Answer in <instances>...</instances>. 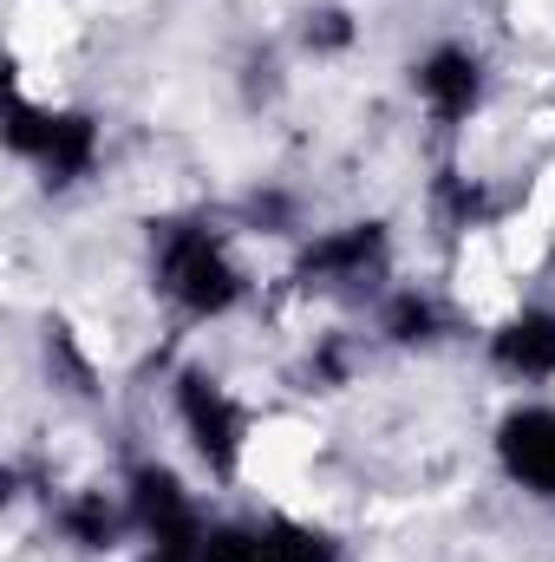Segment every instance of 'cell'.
<instances>
[{
	"label": "cell",
	"instance_id": "7a4b0ae2",
	"mask_svg": "<svg viewBox=\"0 0 555 562\" xmlns=\"http://www.w3.org/2000/svg\"><path fill=\"white\" fill-rule=\"evenodd\" d=\"M177 413H183L190 445L203 451V464H209L216 477H236L242 438H249V413H242L209 373H183V380H177Z\"/></svg>",
	"mask_w": 555,
	"mask_h": 562
},
{
	"label": "cell",
	"instance_id": "8fae6325",
	"mask_svg": "<svg viewBox=\"0 0 555 562\" xmlns=\"http://www.w3.org/2000/svg\"><path fill=\"white\" fill-rule=\"evenodd\" d=\"M380 327H386L393 347H424V340H438V307L424 294H393Z\"/></svg>",
	"mask_w": 555,
	"mask_h": 562
},
{
	"label": "cell",
	"instance_id": "4fadbf2b",
	"mask_svg": "<svg viewBox=\"0 0 555 562\" xmlns=\"http://www.w3.org/2000/svg\"><path fill=\"white\" fill-rule=\"evenodd\" d=\"M46 367H59V373L72 380V393H86V386H92V367H86V353L72 347V327H66V321H53V327H46Z\"/></svg>",
	"mask_w": 555,
	"mask_h": 562
},
{
	"label": "cell",
	"instance_id": "8992f818",
	"mask_svg": "<svg viewBox=\"0 0 555 562\" xmlns=\"http://www.w3.org/2000/svg\"><path fill=\"white\" fill-rule=\"evenodd\" d=\"M412 86L444 125H457V119H471L477 99H484V66H477L471 46H431L412 66Z\"/></svg>",
	"mask_w": 555,
	"mask_h": 562
},
{
	"label": "cell",
	"instance_id": "52a82bcc",
	"mask_svg": "<svg viewBox=\"0 0 555 562\" xmlns=\"http://www.w3.org/2000/svg\"><path fill=\"white\" fill-rule=\"evenodd\" d=\"M490 360L510 380H555V307H530V314L503 321L490 340Z\"/></svg>",
	"mask_w": 555,
	"mask_h": 562
},
{
	"label": "cell",
	"instance_id": "9c48e42d",
	"mask_svg": "<svg viewBox=\"0 0 555 562\" xmlns=\"http://www.w3.org/2000/svg\"><path fill=\"white\" fill-rule=\"evenodd\" d=\"M59 530L79 550H112L118 543V510L105 504V491H79V497L59 504Z\"/></svg>",
	"mask_w": 555,
	"mask_h": 562
},
{
	"label": "cell",
	"instance_id": "30bf717a",
	"mask_svg": "<svg viewBox=\"0 0 555 562\" xmlns=\"http://www.w3.org/2000/svg\"><path fill=\"white\" fill-rule=\"evenodd\" d=\"M262 562H340V550H333V537L314 530V524L269 517V524H262Z\"/></svg>",
	"mask_w": 555,
	"mask_h": 562
},
{
	"label": "cell",
	"instance_id": "6da1fadb",
	"mask_svg": "<svg viewBox=\"0 0 555 562\" xmlns=\"http://www.w3.org/2000/svg\"><path fill=\"white\" fill-rule=\"evenodd\" d=\"M157 288H163L183 314L216 321V314H229V307L242 301V269L229 262V249H223L209 229L170 223V229L157 236Z\"/></svg>",
	"mask_w": 555,
	"mask_h": 562
},
{
	"label": "cell",
	"instance_id": "5b68a950",
	"mask_svg": "<svg viewBox=\"0 0 555 562\" xmlns=\"http://www.w3.org/2000/svg\"><path fill=\"white\" fill-rule=\"evenodd\" d=\"M380 262H386V223H347L301 256L294 281L301 288H347V281H366Z\"/></svg>",
	"mask_w": 555,
	"mask_h": 562
},
{
	"label": "cell",
	"instance_id": "7c38bea8",
	"mask_svg": "<svg viewBox=\"0 0 555 562\" xmlns=\"http://www.w3.org/2000/svg\"><path fill=\"white\" fill-rule=\"evenodd\" d=\"M196 562H262V530H249V524H209L203 543H196Z\"/></svg>",
	"mask_w": 555,
	"mask_h": 562
},
{
	"label": "cell",
	"instance_id": "3957f363",
	"mask_svg": "<svg viewBox=\"0 0 555 562\" xmlns=\"http://www.w3.org/2000/svg\"><path fill=\"white\" fill-rule=\"evenodd\" d=\"M132 524H138L150 543H163V550H190L196 557V543H203V517H196V504H190V491L177 484V471H163V464H138L132 471Z\"/></svg>",
	"mask_w": 555,
	"mask_h": 562
},
{
	"label": "cell",
	"instance_id": "5bb4252c",
	"mask_svg": "<svg viewBox=\"0 0 555 562\" xmlns=\"http://www.w3.org/2000/svg\"><path fill=\"white\" fill-rule=\"evenodd\" d=\"M307 46H314V53H340V46H353V13H347V7H320V13H307Z\"/></svg>",
	"mask_w": 555,
	"mask_h": 562
},
{
	"label": "cell",
	"instance_id": "ba28073f",
	"mask_svg": "<svg viewBox=\"0 0 555 562\" xmlns=\"http://www.w3.org/2000/svg\"><path fill=\"white\" fill-rule=\"evenodd\" d=\"M33 164L46 170L53 190L79 183V177L99 164V119H92V112H53V119H46V138L33 150Z\"/></svg>",
	"mask_w": 555,
	"mask_h": 562
},
{
	"label": "cell",
	"instance_id": "9a60e30c",
	"mask_svg": "<svg viewBox=\"0 0 555 562\" xmlns=\"http://www.w3.org/2000/svg\"><path fill=\"white\" fill-rule=\"evenodd\" d=\"M144 562H196V557H190V550H163V543H150V557Z\"/></svg>",
	"mask_w": 555,
	"mask_h": 562
},
{
	"label": "cell",
	"instance_id": "277c9868",
	"mask_svg": "<svg viewBox=\"0 0 555 562\" xmlns=\"http://www.w3.org/2000/svg\"><path fill=\"white\" fill-rule=\"evenodd\" d=\"M497 458L510 484H523L530 497H555V406H517L497 425Z\"/></svg>",
	"mask_w": 555,
	"mask_h": 562
}]
</instances>
